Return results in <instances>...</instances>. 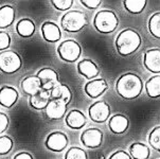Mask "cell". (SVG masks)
I'll return each instance as SVG.
<instances>
[{
	"label": "cell",
	"mask_w": 160,
	"mask_h": 159,
	"mask_svg": "<svg viewBox=\"0 0 160 159\" xmlns=\"http://www.w3.org/2000/svg\"><path fill=\"white\" fill-rule=\"evenodd\" d=\"M129 155L132 159H148L151 149L142 142H134L129 147Z\"/></svg>",
	"instance_id": "obj_24"
},
{
	"label": "cell",
	"mask_w": 160,
	"mask_h": 159,
	"mask_svg": "<svg viewBox=\"0 0 160 159\" xmlns=\"http://www.w3.org/2000/svg\"><path fill=\"white\" fill-rule=\"evenodd\" d=\"M148 143L152 149L160 153V126H156L148 135Z\"/></svg>",
	"instance_id": "obj_28"
},
{
	"label": "cell",
	"mask_w": 160,
	"mask_h": 159,
	"mask_svg": "<svg viewBox=\"0 0 160 159\" xmlns=\"http://www.w3.org/2000/svg\"><path fill=\"white\" fill-rule=\"evenodd\" d=\"M108 159H132V158L128 153L125 152V151L119 150V151H117V152L112 153Z\"/></svg>",
	"instance_id": "obj_35"
},
{
	"label": "cell",
	"mask_w": 160,
	"mask_h": 159,
	"mask_svg": "<svg viewBox=\"0 0 160 159\" xmlns=\"http://www.w3.org/2000/svg\"><path fill=\"white\" fill-rule=\"evenodd\" d=\"M42 38L47 42H56L61 39L62 32L59 27L53 21H45L40 28Z\"/></svg>",
	"instance_id": "obj_15"
},
{
	"label": "cell",
	"mask_w": 160,
	"mask_h": 159,
	"mask_svg": "<svg viewBox=\"0 0 160 159\" xmlns=\"http://www.w3.org/2000/svg\"><path fill=\"white\" fill-rule=\"evenodd\" d=\"M16 32L20 37L29 38L32 37L35 33V23L32 19L22 18L16 23Z\"/></svg>",
	"instance_id": "obj_23"
},
{
	"label": "cell",
	"mask_w": 160,
	"mask_h": 159,
	"mask_svg": "<svg viewBox=\"0 0 160 159\" xmlns=\"http://www.w3.org/2000/svg\"><path fill=\"white\" fill-rule=\"evenodd\" d=\"M67 112V104L61 101L51 100L48 107L46 108V115L50 120H59L65 117Z\"/></svg>",
	"instance_id": "obj_18"
},
{
	"label": "cell",
	"mask_w": 160,
	"mask_h": 159,
	"mask_svg": "<svg viewBox=\"0 0 160 159\" xmlns=\"http://www.w3.org/2000/svg\"><path fill=\"white\" fill-rule=\"evenodd\" d=\"M128 126H129L128 118L121 114H117L115 116H112L109 119V121H108V127H109L110 132L116 135L124 134L127 131Z\"/></svg>",
	"instance_id": "obj_16"
},
{
	"label": "cell",
	"mask_w": 160,
	"mask_h": 159,
	"mask_svg": "<svg viewBox=\"0 0 160 159\" xmlns=\"http://www.w3.org/2000/svg\"><path fill=\"white\" fill-rule=\"evenodd\" d=\"M30 106L36 110H42L48 107L49 103L51 102L50 92L46 90H42L39 93L33 97H30Z\"/></svg>",
	"instance_id": "obj_21"
},
{
	"label": "cell",
	"mask_w": 160,
	"mask_h": 159,
	"mask_svg": "<svg viewBox=\"0 0 160 159\" xmlns=\"http://www.w3.org/2000/svg\"><path fill=\"white\" fill-rule=\"evenodd\" d=\"M9 124H10L9 117L4 112H0V134L4 133L7 131L8 127H9Z\"/></svg>",
	"instance_id": "obj_33"
},
{
	"label": "cell",
	"mask_w": 160,
	"mask_h": 159,
	"mask_svg": "<svg viewBox=\"0 0 160 159\" xmlns=\"http://www.w3.org/2000/svg\"><path fill=\"white\" fill-rule=\"evenodd\" d=\"M51 100L54 101H61L68 105L72 100V92L67 85L58 84L50 91Z\"/></svg>",
	"instance_id": "obj_20"
},
{
	"label": "cell",
	"mask_w": 160,
	"mask_h": 159,
	"mask_svg": "<svg viewBox=\"0 0 160 159\" xmlns=\"http://www.w3.org/2000/svg\"><path fill=\"white\" fill-rule=\"evenodd\" d=\"M11 45V36L8 32L0 31V51H7Z\"/></svg>",
	"instance_id": "obj_32"
},
{
	"label": "cell",
	"mask_w": 160,
	"mask_h": 159,
	"mask_svg": "<svg viewBox=\"0 0 160 159\" xmlns=\"http://www.w3.org/2000/svg\"><path fill=\"white\" fill-rule=\"evenodd\" d=\"M36 77H38L42 82V90L49 91L53 89L55 86H58L59 84V77L58 72L52 68H42L37 71Z\"/></svg>",
	"instance_id": "obj_10"
},
{
	"label": "cell",
	"mask_w": 160,
	"mask_h": 159,
	"mask_svg": "<svg viewBox=\"0 0 160 159\" xmlns=\"http://www.w3.org/2000/svg\"><path fill=\"white\" fill-rule=\"evenodd\" d=\"M19 93L12 86H2L0 88V105L4 108H11L17 103Z\"/></svg>",
	"instance_id": "obj_14"
},
{
	"label": "cell",
	"mask_w": 160,
	"mask_h": 159,
	"mask_svg": "<svg viewBox=\"0 0 160 159\" xmlns=\"http://www.w3.org/2000/svg\"><path fill=\"white\" fill-rule=\"evenodd\" d=\"M69 143V139L68 136L63 132H52L47 136L45 141L46 147L49 151H52V152H62L68 147Z\"/></svg>",
	"instance_id": "obj_8"
},
{
	"label": "cell",
	"mask_w": 160,
	"mask_h": 159,
	"mask_svg": "<svg viewBox=\"0 0 160 159\" xmlns=\"http://www.w3.org/2000/svg\"><path fill=\"white\" fill-rule=\"evenodd\" d=\"M77 69L78 73L88 81L94 80L100 73V69L97 66V64L89 58H85V60L78 62Z\"/></svg>",
	"instance_id": "obj_12"
},
{
	"label": "cell",
	"mask_w": 160,
	"mask_h": 159,
	"mask_svg": "<svg viewBox=\"0 0 160 159\" xmlns=\"http://www.w3.org/2000/svg\"><path fill=\"white\" fill-rule=\"evenodd\" d=\"M87 123L85 115L78 109H72L66 116V124L72 129H81Z\"/></svg>",
	"instance_id": "obj_19"
},
{
	"label": "cell",
	"mask_w": 160,
	"mask_h": 159,
	"mask_svg": "<svg viewBox=\"0 0 160 159\" xmlns=\"http://www.w3.org/2000/svg\"><path fill=\"white\" fill-rule=\"evenodd\" d=\"M103 133L101 129L91 127L87 128L81 135V142L87 149H98L103 143Z\"/></svg>",
	"instance_id": "obj_9"
},
{
	"label": "cell",
	"mask_w": 160,
	"mask_h": 159,
	"mask_svg": "<svg viewBox=\"0 0 160 159\" xmlns=\"http://www.w3.org/2000/svg\"><path fill=\"white\" fill-rule=\"evenodd\" d=\"M119 26V18L115 12L109 10L99 11L93 18L94 29L102 34H109L117 30Z\"/></svg>",
	"instance_id": "obj_3"
},
{
	"label": "cell",
	"mask_w": 160,
	"mask_h": 159,
	"mask_svg": "<svg viewBox=\"0 0 160 159\" xmlns=\"http://www.w3.org/2000/svg\"><path fill=\"white\" fill-rule=\"evenodd\" d=\"M81 3L89 10H96L101 5V0H81Z\"/></svg>",
	"instance_id": "obj_34"
},
{
	"label": "cell",
	"mask_w": 160,
	"mask_h": 159,
	"mask_svg": "<svg viewBox=\"0 0 160 159\" xmlns=\"http://www.w3.org/2000/svg\"><path fill=\"white\" fill-rule=\"evenodd\" d=\"M16 11L12 5L5 4L0 7V29H7L15 21Z\"/></svg>",
	"instance_id": "obj_22"
},
{
	"label": "cell",
	"mask_w": 160,
	"mask_h": 159,
	"mask_svg": "<svg viewBox=\"0 0 160 159\" xmlns=\"http://www.w3.org/2000/svg\"><path fill=\"white\" fill-rule=\"evenodd\" d=\"M145 91L152 99L160 98V75H154L146 81Z\"/></svg>",
	"instance_id": "obj_25"
},
{
	"label": "cell",
	"mask_w": 160,
	"mask_h": 159,
	"mask_svg": "<svg viewBox=\"0 0 160 159\" xmlns=\"http://www.w3.org/2000/svg\"><path fill=\"white\" fill-rule=\"evenodd\" d=\"M86 25H87L86 15L78 10L66 12L61 19L62 28L69 33H78V32L82 31Z\"/></svg>",
	"instance_id": "obj_4"
},
{
	"label": "cell",
	"mask_w": 160,
	"mask_h": 159,
	"mask_svg": "<svg viewBox=\"0 0 160 159\" xmlns=\"http://www.w3.org/2000/svg\"><path fill=\"white\" fill-rule=\"evenodd\" d=\"M148 2L145 0H124V9L131 14H140L145 9Z\"/></svg>",
	"instance_id": "obj_26"
},
{
	"label": "cell",
	"mask_w": 160,
	"mask_h": 159,
	"mask_svg": "<svg viewBox=\"0 0 160 159\" xmlns=\"http://www.w3.org/2000/svg\"><path fill=\"white\" fill-rule=\"evenodd\" d=\"M22 67V60L17 52L7 50L0 53V71L5 74L16 73Z\"/></svg>",
	"instance_id": "obj_5"
},
{
	"label": "cell",
	"mask_w": 160,
	"mask_h": 159,
	"mask_svg": "<svg viewBox=\"0 0 160 159\" xmlns=\"http://www.w3.org/2000/svg\"><path fill=\"white\" fill-rule=\"evenodd\" d=\"M88 115L91 121L96 123H104L110 117V106L105 101H98L91 104L88 109Z\"/></svg>",
	"instance_id": "obj_7"
},
{
	"label": "cell",
	"mask_w": 160,
	"mask_h": 159,
	"mask_svg": "<svg viewBox=\"0 0 160 159\" xmlns=\"http://www.w3.org/2000/svg\"><path fill=\"white\" fill-rule=\"evenodd\" d=\"M21 89L28 96L33 97L42 90V85L36 75H29L21 81Z\"/></svg>",
	"instance_id": "obj_17"
},
{
	"label": "cell",
	"mask_w": 160,
	"mask_h": 159,
	"mask_svg": "<svg viewBox=\"0 0 160 159\" xmlns=\"http://www.w3.org/2000/svg\"><path fill=\"white\" fill-rule=\"evenodd\" d=\"M143 90V82L141 77L134 72L122 74L116 83V91L122 99H137Z\"/></svg>",
	"instance_id": "obj_1"
},
{
	"label": "cell",
	"mask_w": 160,
	"mask_h": 159,
	"mask_svg": "<svg viewBox=\"0 0 160 159\" xmlns=\"http://www.w3.org/2000/svg\"><path fill=\"white\" fill-rule=\"evenodd\" d=\"M64 159H88V157L85 150L81 149V147H73L67 151Z\"/></svg>",
	"instance_id": "obj_29"
},
{
	"label": "cell",
	"mask_w": 160,
	"mask_h": 159,
	"mask_svg": "<svg viewBox=\"0 0 160 159\" xmlns=\"http://www.w3.org/2000/svg\"><path fill=\"white\" fill-rule=\"evenodd\" d=\"M141 42H142V38L136 30L126 29L119 33L116 38L115 45L117 52L121 56L125 57L136 52L140 48Z\"/></svg>",
	"instance_id": "obj_2"
},
{
	"label": "cell",
	"mask_w": 160,
	"mask_h": 159,
	"mask_svg": "<svg viewBox=\"0 0 160 159\" xmlns=\"http://www.w3.org/2000/svg\"><path fill=\"white\" fill-rule=\"evenodd\" d=\"M14 141L9 136H1L0 137V156L7 155L12 151Z\"/></svg>",
	"instance_id": "obj_30"
},
{
	"label": "cell",
	"mask_w": 160,
	"mask_h": 159,
	"mask_svg": "<svg viewBox=\"0 0 160 159\" xmlns=\"http://www.w3.org/2000/svg\"><path fill=\"white\" fill-rule=\"evenodd\" d=\"M148 31L155 38L160 39V12L153 14L148 19Z\"/></svg>",
	"instance_id": "obj_27"
},
{
	"label": "cell",
	"mask_w": 160,
	"mask_h": 159,
	"mask_svg": "<svg viewBox=\"0 0 160 159\" xmlns=\"http://www.w3.org/2000/svg\"><path fill=\"white\" fill-rule=\"evenodd\" d=\"M13 159H34V158H33V156L28 152H20V153H18V154H16Z\"/></svg>",
	"instance_id": "obj_36"
},
{
	"label": "cell",
	"mask_w": 160,
	"mask_h": 159,
	"mask_svg": "<svg viewBox=\"0 0 160 159\" xmlns=\"http://www.w3.org/2000/svg\"><path fill=\"white\" fill-rule=\"evenodd\" d=\"M58 54L62 61L67 63H75L82 54V47L75 40L67 39L59 44L58 47Z\"/></svg>",
	"instance_id": "obj_6"
},
{
	"label": "cell",
	"mask_w": 160,
	"mask_h": 159,
	"mask_svg": "<svg viewBox=\"0 0 160 159\" xmlns=\"http://www.w3.org/2000/svg\"><path fill=\"white\" fill-rule=\"evenodd\" d=\"M51 3L58 11H68L73 4V0H51Z\"/></svg>",
	"instance_id": "obj_31"
},
{
	"label": "cell",
	"mask_w": 160,
	"mask_h": 159,
	"mask_svg": "<svg viewBox=\"0 0 160 159\" xmlns=\"http://www.w3.org/2000/svg\"><path fill=\"white\" fill-rule=\"evenodd\" d=\"M108 89V84L104 79H94L88 81L84 86V91L90 99H98Z\"/></svg>",
	"instance_id": "obj_11"
},
{
	"label": "cell",
	"mask_w": 160,
	"mask_h": 159,
	"mask_svg": "<svg viewBox=\"0 0 160 159\" xmlns=\"http://www.w3.org/2000/svg\"><path fill=\"white\" fill-rule=\"evenodd\" d=\"M143 65L150 72L160 73V49H150L143 55Z\"/></svg>",
	"instance_id": "obj_13"
}]
</instances>
